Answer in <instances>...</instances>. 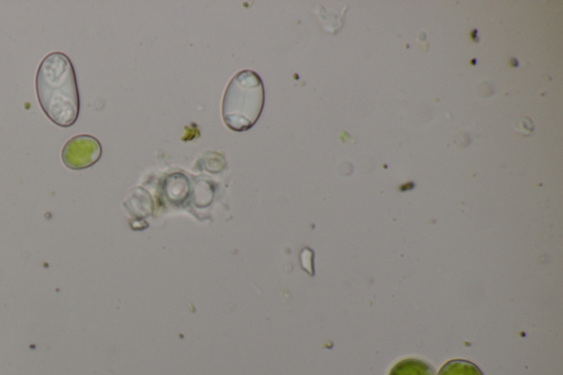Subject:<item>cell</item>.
<instances>
[{"instance_id": "8992f818", "label": "cell", "mask_w": 563, "mask_h": 375, "mask_svg": "<svg viewBox=\"0 0 563 375\" xmlns=\"http://www.w3.org/2000/svg\"><path fill=\"white\" fill-rule=\"evenodd\" d=\"M514 129L523 135H529L533 131L534 125L530 118L522 117L514 123Z\"/></svg>"}, {"instance_id": "5b68a950", "label": "cell", "mask_w": 563, "mask_h": 375, "mask_svg": "<svg viewBox=\"0 0 563 375\" xmlns=\"http://www.w3.org/2000/svg\"><path fill=\"white\" fill-rule=\"evenodd\" d=\"M438 375H483L482 371L472 362L452 360L445 363Z\"/></svg>"}, {"instance_id": "3957f363", "label": "cell", "mask_w": 563, "mask_h": 375, "mask_svg": "<svg viewBox=\"0 0 563 375\" xmlns=\"http://www.w3.org/2000/svg\"><path fill=\"white\" fill-rule=\"evenodd\" d=\"M101 154V144L95 136L80 134L70 137L64 144L60 157L66 167L77 170L96 164Z\"/></svg>"}, {"instance_id": "7a4b0ae2", "label": "cell", "mask_w": 563, "mask_h": 375, "mask_svg": "<svg viewBox=\"0 0 563 375\" xmlns=\"http://www.w3.org/2000/svg\"><path fill=\"white\" fill-rule=\"evenodd\" d=\"M265 102L261 77L253 70L238 71L228 82L221 103L224 124L232 131L250 130L258 120Z\"/></svg>"}, {"instance_id": "277c9868", "label": "cell", "mask_w": 563, "mask_h": 375, "mask_svg": "<svg viewBox=\"0 0 563 375\" xmlns=\"http://www.w3.org/2000/svg\"><path fill=\"white\" fill-rule=\"evenodd\" d=\"M389 375H434V370L422 360L406 359L396 363Z\"/></svg>"}, {"instance_id": "6da1fadb", "label": "cell", "mask_w": 563, "mask_h": 375, "mask_svg": "<svg viewBox=\"0 0 563 375\" xmlns=\"http://www.w3.org/2000/svg\"><path fill=\"white\" fill-rule=\"evenodd\" d=\"M35 90L41 109L58 126L73 125L79 113V93L74 66L67 55L53 52L40 63Z\"/></svg>"}]
</instances>
